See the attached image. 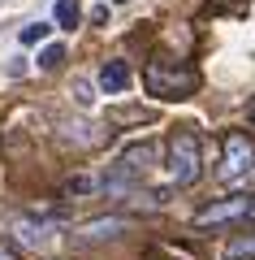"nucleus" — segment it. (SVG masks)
<instances>
[{"instance_id": "0eeeda50", "label": "nucleus", "mask_w": 255, "mask_h": 260, "mask_svg": "<svg viewBox=\"0 0 255 260\" xmlns=\"http://www.w3.org/2000/svg\"><path fill=\"white\" fill-rule=\"evenodd\" d=\"M221 260H255V230L229 234V243L221 247Z\"/></svg>"}, {"instance_id": "4468645a", "label": "nucleus", "mask_w": 255, "mask_h": 260, "mask_svg": "<svg viewBox=\"0 0 255 260\" xmlns=\"http://www.w3.org/2000/svg\"><path fill=\"white\" fill-rule=\"evenodd\" d=\"M246 117H251V126H255V104H251V113H246Z\"/></svg>"}, {"instance_id": "f03ea898", "label": "nucleus", "mask_w": 255, "mask_h": 260, "mask_svg": "<svg viewBox=\"0 0 255 260\" xmlns=\"http://www.w3.org/2000/svg\"><path fill=\"white\" fill-rule=\"evenodd\" d=\"M143 87L152 95H160V100H186V95H195V87H199V74H195L191 65L152 61L143 70Z\"/></svg>"}, {"instance_id": "9d476101", "label": "nucleus", "mask_w": 255, "mask_h": 260, "mask_svg": "<svg viewBox=\"0 0 255 260\" xmlns=\"http://www.w3.org/2000/svg\"><path fill=\"white\" fill-rule=\"evenodd\" d=\"M65 61V44H44L39 48V70H61Z\"/></svg>"}, {"instance_id": "20e7f679", "label": "nucleus", "mask_w": 255, "mask_h": 260, "mask_svg": "<svg viewBox=\"0 0 255 260\" xmlns=\"http://www.w3.org/2000/svg\"><path fill=\"white\" fill-rule=\"evenodd\" d=\"M242 217H251V195H229V200H216V204L199 208L195 225L208 230V225H229V221H242Z\"/></svg>"}, {"instance_id": "2eb2a0df", "label": "nucleus", "mask_w": 255, "mask_h": 260, "mask_svg": "<svg viewBox=\"0 0 255 260\" xmlns=\"http://www.w3.org/2000/svg\"><path fill=\"white\" fill-rule=\"evenodd\" d=\"M251 217H255V195H251Z\"/></svg>"}, {"instance_id": "f257e3e1", "label": "nucleus", "mask_w": 255, "mask_h": 260, "mask_svg": "<svg viewBox=\"0 0 255 260\" xmlns=\"http://www.w3.org/2000/svg\"><path fill=\"white\" fill-rule=\"evenodd\" d=\"M164 169H169V182L173 186H195L203 178V143H199L195 130H177L173 139H169Z\"/></svg>"}, {"instance_id": "9b49d317", "label": "nucleus", "mask_w": 255, "mask_h": 260, "mask_svg": "<svg viewBox=\"0 0 255 260\" xmlns=\"http://www.w3.org/2000/svg\"><path fill=\"white\" fill-rule=\"evenodd\" d=\"M69 95H74V100L82 104V109H91V104H95V87L87 83V78H74V87H69Z\"/></svg>"}, {"instance_id": "423d86ee", "label": "nucleus", "mask_w": 255, "mask_h": 260, "mask_svg": "<svg viewBox=\"0 0 255 260\" xmlns=\"http://www.w3.org/2000/svg\"><path fill=\"white\" fill-rule=\"evenodd\" d=\"M130 221L126 217H95V221L78 225V239L82 243H100V239H117V234H126Z\"/></svg>"}, {"instance_id": "ddd939ff", "label": "nucleus", "mask_w": 255, "mask_h": 260, "mask_svg": "<svg viewBox=\"0 0 255 260\" xmlns=\"http://www.w3.org/2000/svg\"><path fill=\"white\" fill-rule=\"evenodd\" d=\"M0 260H18V251H13V247H5V243H0Z\"/></svg>"}, {"instance_id": "1a4fd4ad", "label": "nucleus", "mask_w": 255, "mask_h": 260, "mask_svg": "<svg viewBox=\"0 0 255 260\" xmlns=\"http://www.w3.org/2000/svg\"><path fill=\"white\" fill-rule=\"evenodd\" d=\"M48 35H52V26H48V22H26V26L18 30V39L26 48H35V44H48Z\"/></svg>"}, {"instance_id": "7ed1b4c3", "label": "nucleus", "mask_w": 255, "mask_h": 260, "mask_svg": "<svg viewBox=\"0 0 255 260\" xmlns=\"http://www.w3.org/2000/svg\"><path fill=\"white\" fill-rule=\"evenodd\" d=\"M255 174V139L242 135V130H229L225 143H221V169L216 178L221 182H238V178H251Z\"/></svg>"}, {"instance_id": "f8f14e48", "label": "nucleus", "mask_w": 255, "mask_h": 260, "mask_svg": "<svg viewBox=\"0 0 255 260\" xmlns=\"http://www.w3.org/2000/svg\"><path fill=\"white\" fill-rule=\"evenodd\" d=\"M95 178H87V174H78V178H69V182H65V195H91L95 191Z\"/></svg>"}, {"instance_id": "6e6552de", "label": "nucleus", "mask_w": 255, "mask_h": 260, "mask_svg": "<svg viewBox=\"0 0 255 260\" xmlns=\"http://www.w3.org/2000/svg\"><path fill=\"white\" fill-rule=\"evenodd\" d=\"M52 18H56V26H61V30H74L82 22V13H78L74 0H56V13H52Z\"/></svg>"}, {"instance_id": "39448f33", "label": "nucleus", "mask_w": 255, "mask_h": 260, "mask_svg": "<svg viewBox=\"0 0 255 260\" xmlns=\"http://www.w3.org/2000/svg\"><path fill=\"white\" fill-rule=\"evenodd\" d=\"M95 83H100L104 95H121V91H130L134 74H130V65H126V61H104V65H100V74H95Z\"/></svg>"}]
</instances>
